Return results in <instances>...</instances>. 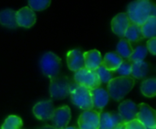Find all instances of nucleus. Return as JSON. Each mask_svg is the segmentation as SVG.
Segmentation results:
<instances>
[{
	"instance_id": "nucleus-21",
	"label": "nucleus",
	"mask_w": 156,
	"mask_h": 129,
	"mask_svg": "<svg viewBox=\"0 0 156 129\" xmlns=\"http://www.w3.org/2000/svg\"><path fill=\"white\" fill-rule=\"evenodd\" d=\"M141 31L144 39H153L156 36V17H149L142 26Z\"/></svg>"
},
{
	"instance_id": "nucleus-35",
	"label": "nucleus",
	"mask_w": 156,
	"mask_h": 129,
	"mask_svg": "<svg viewBox=\"0 0 156 129\" xmlns=\"http://www.w3.org/2000/svg\"><path fill=\"white\" fill-rule=\"evenodd\" d=\"M0 129H1V127H0Z\"/></svg>"
},
{
	"instance_id": "nucleus-1",
	"label": "nucleus",
	"mask_w": 156,
	"mask_h": 129,
	"mask_svg": "<svg viewBox=\"0 0 156 129\" xmlns=\"http://www.w3.org/2000/svg\"><path fill=\"white\" fill-rule=\"evenodd\" d=\"M132 23L142 26L149 17L155 16V5L149 0H137L129 4L127 13Z\"/></svg>"
},
{
	"instance_id": "nucleus-11",
	"label": "nucleus",
	"mask_w": 156,
	"mask_h": 129,
	"mask_svg": "<svg viewBox=\"0 0 156 129\" xmlns=\"http://www.w3.org/2000/svg\"><path fill=\"white\" fill-rule=\"evenodd\" d=\"M16 20L17 27L29 28L35 25L37 17L35 12L31 8L28 6H24L16 13Z\"/></svg>"
},
{
	"instance_id": "nucleus-15",
	"label": "nucleus",
	"mask_w": 156,
	"mask_h": 129,
	"mask_svg": "<svg viewBox=\"0 0 156 129\" xmlns=\"http://www.w3.org/2000/svg\"><path fill=\"white\" fill-rule=\"evenodd\" d=\"M121 124H124V123L122 122L119 114L110 113V112L100 113L99 129H114Z\"/></svg>"
},
{
	"instance_id": "nucleus-32",
	"label": "nucleus",
	"mask_w": 156,
	"mask_h": 129,
	"mask_svg": "<svg viewBox=\"0 0 156 129\" xmlns=\"http://www.w3.org/2000/svg\"><path fill=\"white\" fill-rule=\"evenodd\" d=\"M38 129H56L54 128L52 126H49V125H46V126H43L42 127H40V128Z\"/></svg>"
},
{
	"instance_id": "nucleus-33",
	"label": "nucleus",
	"mask_w": 156,
	"mask_h": 129,
	"mask_svg": "<svg viewBox=\"0 0 156 129\" xmlns=\"http://www.w3.org/2000/svg\"><path fill=\"white\" fill-rule=\"evenodd\" d=\"M114 129H124V124H121V125H119L116 128Z\"/></svg>"
},
{
	"instance_id": "nucleus-7",
	"label": "nucleus",
	"mask_w": 156,
	"mask_h": 129,
	"mask_svg": "<svg viewBox=\"0 0 156 129\" xmlns=\"http://www.w3.org/2000/svg\"><path fill=\"white\" fill-rule=\"evenodd\" d=\"M139 112L136 119L147 129H156V113L150 105L142 103L138 105Z\"/></svg>"
},
{
	"instance_id": "nucleus-6",
	"label": "nucleus",
	"mask_w": 156,
	"mask_h": 129,
	"mask_svg": "<svg viewBox=\"0 0 156 129\" xmlns=\"http://www.w3.org/2000/svg\"><path fill=\"white\" fill-rule=\"evenodd\" d=\"M74 83L80 86L89 89L90 91L100 88L101 84L96 71H90L85 68L75 72Z\"/></svg>"
},
{
	"instance_id": "nucleus-24",
	"label": "nucleus",
	"mask_w": 156,
	"mask_h": 129,
	"mask_svg": "<svg viewBox=\"0 0 156 129\" xmlns=\"http://www.w3.org/2000/svg\"><path fill=\"white\" fill-rule=\"evenodd\" d=\"M141 92L146 97H154L156 94L155 78H149L143 81L141 84Z\"/></svg>"
},
{
	"instance_id": "nucleus-28",
	"label": "nucleus",
	"mask_w": 156,
	"mask_h": 129,
	"mask_svg": "<svg viewBox=\"0 0 156 129\" xmlns=\"http://www.w3.org/2000/svg\"><path fill=\"white\" fill-rule=\"evenodd\" d=\"M49 0H30L28 1V7L31 8L33 11H41L48 8L50 5Z\"/></svg>"
},
{
	"instance_id": "nucleus-19",
	"label": "nucleus",
	"mask_w": 156,
	"mask_h": 129,
	"mask_svg": "<svg viewBox=\"0 0 156 129\" xmlns=\"http://www.w3.org/2000/svg\"><path fill=\"white\" fill-rule=\"evenodd\" d=\"M16 11L13 9H4L0 11V24L8 28H17L16 20Z\"/></svg>"
},
{
	"instance_id": "nucleus-13",
	"label": "nucleus",
	"mask_w": 156,
	"mask_h": 129,
	"mask_svg": "<svg viewBox=\"0 0 156 129\" xmlns=\"http://www.w3.org/2000/svg\"><path fill=\"white\" fill-rule=\"evenodd\" d=\"M91 101H92V110L101 113L102 109L108 105L110 96L108 92L103 88H97L90 91Z\"/></svg>"
},
{
	"instance_id": "nucleus-12",
	"label": "nucleus",
	"mask_w": 156,
	"mask_h": 129,
	"mask_svg": "<svg viewBox=\"0 0 156 129\" xmlns=\"http://www.w3.org/2000/svg\"><path fill=\"white\" fill-rule=\"evenodd\" d=\"M54 105L51 100L37 103L33 107V114L38 120H50L54 113Z\"/></svg>"
},
{
	"instance_id": "nucleus-17",
	"label": "nucleus",
	"mask_w": 156,
	"mask_h": 129,
	"mask_svg": "<svg viewBox=\"0 0 156 129\" xmlns=\"http://www.w3.org/2000/svg\"><path fill=\"white\" fill-rule=\"evenodd\" d=\"M84 67L90 71H96L102 62V57L99 50H91L83 53Z\"/></svg>"
},
{
	"instance_id": "nucleus-9",
	"label": "nucleus",
	"mask_w": 156,
	"mask_h": 129,
	"mask_svg": "<svg viewBox=\"0 0 156 129\" xmlns=\"http://www.w3.org/2000/svg\"><path fill=\"white\" fill-rule=\"evenodd\" d=\"M79 129H99L100 113L95 110H87L80 114L78 119Z\"/></svg>"
},
{
	"instance_id": "nucleus-34",
	"label": "nucleus",
	"mask_w": 156,
	"mask_h": 129,
	"mask_svg": "<svg viewBox=\"0 0 156 129\" xmlns=\"http://www.w3.org/2000/svg\"><path fill=\"white\" fill-rule=\"evenodd\" d=\"M64 129H79V128H77V127H67L66 128H64Z\"/></svg>"
},
{
	"instance_id": "nucleus-3",
	"label": "nucleus",
	"mask_w": 156,
	"mask_h": 129,
	"mask_svg": "<svg viewBox=\"0 0 156 129\" xmlns=\"http://www.w3.org/2000/svg\"><path fill=\"white\" fill-rule=\"evenodd\" d=\"M39 66L42 73L51 80L58 77L60 72L61 59L51 51L45 52L39 61Z\"/></svg>"
},
{
	"instance_id": "nucleus-10",
	"label": "nucleus",
	"mask_w": 156,
	"mask_h": 129,
	"mask_svg": "<svg viewBox=\"0 0 156 129\" xmlns=\"http://www.w3.org/2000/svg\"><path fill=\"white\" fill-rule=\"evenodd\" d=\"M118 111L122 122L126 124L136 119L137 114L139 112V106L134 102L131 100H126L120 104Z\"/></svg>"
},
{
	"instance_id": "nucleus-2",
	"label": "nucleus",
	"mask_w": 156,
	"mask_h": 129,
	"mask_svg": "<svg viewBox=\"0 0 156 129\" xmlns=\"http://www.w3.org/2000/svg\"><path fill=\"white\" fill-rule=\"evenodd\" d=\"M135 84V81L131 76L122 77L119 76L116 78H112L107 83V92L109 96L112 97L114 101L120 102L122 100L127 94L131 92Z\"/></svg>"
},
{
	"instance_id": "nucleus-23",
	"label": "nucleus",
	"mask_w": 156,
	"mask_h": 129,
	"mask_svg": "<svg viewBox=\"0 0 156 129\" xmlns=\"http://www.w3.org/2000/svg\"><path fill=\"white\" fill-rule=\"evenodd\" d=\"M148 64L144 61L140 62H133L132 67L131 77L133 79H143L147 75Z\"/></svg>"
},
{
	"instance_id": "nucleus-25",
	"label": "nucleus",
	"mask_w": 156,
	"mask_h": 129,
	"mask_svg": "<svg viewBox=\"0 0 156 129\" xmlns=\"http://www.w3.org/2000/svg\"><path fill=\"white\" fill-rule=\"evenodd\" d=\"M23 126L22 119L17 116H9L3 123L1 129H21Z\"/></svg>"
},
{
	"instance_id": "nucleus-14",
	"label": "nucleus",
	"mask_w": 156,
	"mask_h": 129,
	"mask_svg": "<svg viewBox=\"0 0 156 129\" xmlns=\"http://www.w3.org/2000/svg\"><path fill=\"white\" fill-rule=\"evenodd\" d=\"M131 23L126 13H119L112 20V30L117 36L123 37Z\"/></svg>"
},
{
	"instance_id": "nucleus-31",
	"label": "nucleus",
	"mask_w": 156,
	"mask_h": 129,
	"mask_svg": "<svg viewBox=\"0 0 156 129\" xmlns=\"http://www.w3.org/2000/svg\"><path fill=\"white\" fill-rule=\"evenodd\" d=\"M146 49L147 50L153 54V55H155L156 54V39L155 38H153V39H150L148 41H147V44H146Z\"/></svg>"
},
{
	"instance_id": "nucleus-22",
	"label": "nucleus",
	"mask_w": 156,
	"mask_h": 129,
	"mask_svg": "<svg viewBox=\"0 0 156 129\" xmlns=\"http://www.w3.org/2000/svg\"><path fill=\"white\" fill-rule=\"evenodd\" d=\"M133 52V48L132 44L125 39H122L116 47V53L123 60L129 59Z\"/></svg>"
},
{
	"instance_id": "nucleus-27",
	"label": "nucleus",
	"mask_w": 156,
	"mask_h": 129,
	"mask_svg": "<svg viewBox=\"0 0 156 129\" xmlns=\"http://www.w3.org/2000/svg\"><path fill=\"white\" fill-rule=\"evenodd\" d=\"M133 63V62H132L129 59L123 60L122 64L120 65V67L115 71V72L118 73L120 76H122V77H129V76H131Z\"/></svg>"
},
{
	"instance_id": "nucleus-29",
	"label": "nucleus",
	"mask_w": 156,
	"mask_h": 129,
	"mask_svg": "<svg viewBox=\"0 0 156 129\" xmlns=\"http://www.w3.org/2000/svg\"><path fill=\"white\" fill-rule=\"evenodd\" d=\"M96 72L101 80V83H108L112 78H113V72H110L108 70H106L102 65H101L97 70Z\"/></svg>"
},
{
	"instance_id": "nucleus-8",
	"label": "nucleus",
	"mask_w": 156,
	"mask_h": 129,
	"mask_svg": "<svg viewBox=\"0 0 156 129\" xmlns=\"http://www.w3.org/2000/svg\"><path fill=\"white\" fill-rule=\"evenodd\" d=\"M71 119L70 109L68 105H63L54 110L53 116L51 117L52 127L56 129L66 128Z\"/></svg>"
},
{
	"instance_id": "nucleus-20",
	"label": "nucleus",
	"mask_w": 156,
	"mask_h": 129,
	"mask_svg": "<svg viewBox=\"0 0 156 129\" xmlns=\"http://www.w3.org/2000/svg\"><path fill=\"white\" fill-rule=\"evenodd\" d=\"M123 37H125V39L128 40L130 43H138L144 39L141 31V26L133 23L130 24Z\"/></svg>"
},
{
	"instance_id": "nucleus-30",
	"label": "nucleus",
	"mask_w": 156,
	"mask_h": 129,
	"mask_svg": "<svg viewBox=\"0 0 156 129\" xmlns=\"http://www.w3.org/2000/svg\"><path fill=\"white\" fill-rule=\"evenodd\" d=\"M124 129H147L141 122L137 119H134L131 122L124 124Z\"/></svg>"
},
{
	"instance_id": "nucleus-4",
	"label": "nucleus",
	"mask_w": 156,
	"mask_h": 129,
	"mask_svg": "<svg viewBox=\"0 0 156 129\" xmlns=\"http://www.w3.org/2000/svg\"><path fill=\"white\" fill-rule=\"evenodd\" d=\"M69 96L72 104L80 109H82L84 111L92 110L93 107L91 95L90 91L89 89L80 86L78 84H74L70 91Z\"/></svg>"
},
{
	"instance_id": "nucleus-26",
	"label": "nucleus",
	"mask_w": 156,
	"mask_h": 129,
	"mask_svg": "<svg viewBox=\"0 0 156 129\" xmlns=\"http://www.w3.org/2000/svg\"><path fill=\"white\" fill-rule=\"evenodd\" d=\"M147 53H148V50H147V49H146L145 46H144V45L137 46L135 48V50H133V52L131 55V57L129 58V60L132 62L144 61V60L147 56Z\"/></svg>"
},
{
	"instance_id": "nucleus-5",
	"label": "nucleus",
	"mask_w": 156,
	"mask_h": 129,
	"mask_svg": "<svg viewBox=\"0 0 156 129\" xmlns=\"http://www.w3.org/2000/svg\"><path fill=\"white\" fill-rule=\"evenodd\" d=\"M73 83L67 76H58L51 80L49 93L53 99L60 100L68 97L73 87Z\"/></svg>"
},
{
	"instance_id": "nucleus-18",
	"label": "nucleus",
	"mask_w": 156,
	"mask_h": 129,
	"mask_svg": "<svg viewBox=\"0 0 156 129\" xmlns=\"http://www.w3.org/2000/svg\"><path fill=\"white\" fill-rule=\"evenodd\" d=\"M122 59L116 52H108L102 59L101 65L110 72H115L122 62Z\"/></svg>"
},
{
	"instance_id": "nucleus-16",
	"label": "nucleus",
	"mask_w": 156,
	"mask_h": 129,
	"mask_svg": "<svg viewBox=\"0 0 156 129\" xmlns=\"http://www.w3.org/2000/svg\"><path fill=\"white\" fill-rule=\"evenodd\" d=\"M68 68L72 72H78L84 67L83 53L80 50H71L67 53Z\"/></svg>"
}]
</instances>
